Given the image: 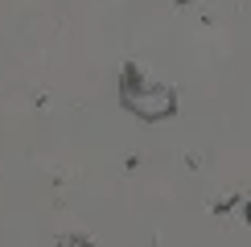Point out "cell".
I'll use <instances>...</instances> for the list:
<instances>
[{"label": "cell", "instance_id": "cell-1", "mask_svg": "<svg viewBox=\"0 0 251 247\" xmlns=\"http://www.w3.org/2000/svg\"><path fill=\"white\" fill-rule=\"evenodd\" d=\"M120 103L128 111H136L140 120H169L177 116V99L169 87H152L144 78V66L140 62H124L120 70Z\"/></svg>", "mask_w": 251, "mask_h": 247}, {"label": "cell", "instance_id": "cell-2", "mask_svg": "<svg viewBox=\"0 0 251 247\" xmlns=\"http://www.w3.org/2000/svg\"><path fill=\"white\" fill-rule=\"evenodd\" d=\"M239 202H243L239 194H235V198H218V202H214V214H226V210H235Z\"/></svg>", "mask_w": 251, "mask_h": 247}, {"label": "cell", "instance_id": "cell-3", "mask_svg": "<svg viewBox=\"0 0 251 247\" xmlns=\"http://www.w3.org/2000/svg\"><path fill=\"white\" fill-rule=\"evenodd\" d=\"M243 219L251 222V198H243Z\"/></svg>", "mask_w": 251, "mask_h": 247}]
</instances>
